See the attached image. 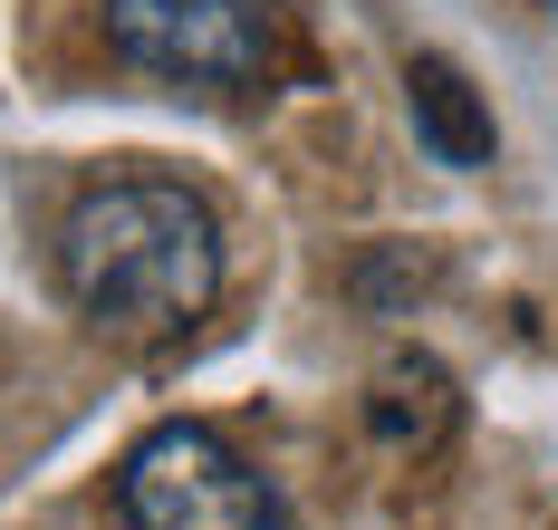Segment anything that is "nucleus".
Returning a JSON list of instances; mask_svg holds the SVG:
<instances>
[{
  "instance_id": "f257e3e1",
  "label": "nucleus",
  "mask_w": 558,
  "mask_h": 530,
  "mask_svg": "<svg viewBox=\"0 0 558 530\" xmlns=\"http://www.w3.org/2000/svg\"><path fill=\"white\" fill-rule=\"evenodd\" d=\"M58 290L116 348H173L222 299V222L193 183L116 174L58 222Z\"/></svg>"
},
{
  "instance_id": "f03ea898",
  "label": "nucleus",
  "mask_w": 558,
  "mask_h": 530,
  "mask_svg": "<svg viewBox=\"0 0 558 530\" xmlns=\"http://www.w3.org/2000/svg\"><path fill=\"white\" fill-rule=\"evenodd\" d=\"M107 39L125 68L193 97H251L279 77L270 0H107Z\"/></svg>"
},
{
  "instance_id": "7ed1b4c3",
  "label": "nucleus",
  "mask_w": 558,
  "mask_h": 530,
  "mask_svg": "<svg viewBox=\"0 0 558 530\" xmlns=\"http://www.w3.org/2000/svg\"><path fill=\"white\" fill-rule=\"evenodd\" d=\"M116 511L125 530H289L279 482L213 424H155L116 472Z\"/></svg>"
},
{
  "instance_id": "20e7f679",
  "label": "nucleus",
  "mask_w": 558,
  "mask_h": 530,
  "mask_svg": "<svg viewBox=\"0 0 558 530\" xmlns=\"http://www.w3.org/2000/svg\"><path fill=\"white\" fill-rule=\"evenodd\" d=\"M452 424H462V396H452V366L424 348H395L366 386V434L386 454H434Z\"/></svg>"
},
{
  "instance_id": "39448f33",
  "label": "nucleus",
  "mask_w": 558,
  "mask_h": 530,
  "mask_svg": "<svg viewBox=\"0 0 558 530\" xmlns=\"http://www.w3.org/2000/svg\"><path fill=\"white\" fill-rule=\"evenodd\" d=\"M404 107H414V135H424L434 165H452V174H482V165H492V145H501V135H492V107H482V87L452 59L424 49V59L404 68Z\"/></svg>"
}]
</instances>
